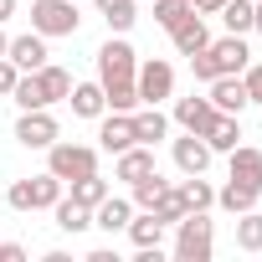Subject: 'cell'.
<instances>
[{"instance_id": "obj_28", "label": "cell", "mask_w": 262, "mask_h": 262, "mask_svg": "<svg viewBox=\"0 0 262 262\" xmlns=\"http://www.w3.org/2000/svg\"><path fill=\"white\" fill-rule=\"evenodd\" d=\"M236 247L242 252H262V211L257 206L236 216Z\"/></svg>"}, {"instance_id": "obj_27", "label": "cell", "mask_w": 262, "mask_h": 262, "mask_svg": "<svg viewBox=\"0 0 262 262\" xmlns=\"http://www.w3.org/2000/svg\"><path fill=\"white\" fill-rule=\"evenodd\" d=\"M108 195H113V190H108V180H103L98 170H93V175H82V180H72V201H82L88 211H93V206H103Z\"/></svg>"}, {"instance_id": "obj_29", "label": "cell", "mask_w": 262, "mask_h": 262, "mask_svg": "<svg viewBox=\"0 0 262 262\" xmlns=\"http://www.w3.org/2000/svg\"><path fill=\"white\" fill-rule=\"evenodd\" d=\"M98 11H103V21H108V31H128L139 16H134V0H98Z\"/></svg>"}, {"instance_id": "obj_35", "label": "cell", "mask_w": 262, "mask_h": 262, "mask_svg": "<svg viewBox=\"0 0 262 262\" xmlns=\"http://www.w3.org/2000/svg\"><path fill=\"white\" fill-rule=\"evenodd\" d=\"M16 77H21V67H16L11 57H0V98H11V88H16Z\"/></svg>"}, {"instance_id": "obj_15", "label": "cell", "mask_w": 262, "mask_h": 262, "mask_svg": "<svg viewBox=\"0 0 262 262\" xmlns=\"http://www.w3.org/2000/svg\"><path fill=\"white\" fill-rule=\"evenodd\" d=\"M206 165H211V144H206L201 134L175 139V170H180V175H206Z\"/></svg>"}, {"instance_id": "obj_10", "label": "cell", "mask_w": 262, "mask_h": 262, "mask_svg": "<svg viewBox=\"0 0 262 262\" xmlns=\"http://www.w3.org/2000/svg\"><path fill=\"white\" fill-rule=\"evenodd\" d=\"M206 88H211L206 98L216 103V113H242V108L252 103V98H247V82H242V72H226V77H211Z\"/></svg>"}, {"instance_id": "obj_3", "label": "cell", "mask_w": 262, "mask_h": 262, "mask_svg": "<svg viewBox=\"0 0 262 262\" xmlns=\"http://www.w3.org/2000/svg\"><path fill=\"white\" fill-rule=\"evenodd\" d=\"M47 170H52L62 185H72V180H82V175L98 170V149H93V144H67V139H57V144L47 149Z\"/></svg>"}, {"instance_id": "obj_32", "label": "cell", "mask_w": 262, "mask_h": 262, "mask_svg": "<svg viewBox=\"0 0 262 262\" xmlns=\"http://www.w3.org/2000/svg\"><path fill=\"white\" fill-rule=\"evenodd\" d=\"M149 211H155V216H160L165 226H175V221L185 216V201H180V190H175V185H165V190H160V201H155Z\"/></svg>"}, {"instance_id": "obj_17", "label": "cell", "mask_w": 262, "mask_h": 262, "mask_svg": "<svg viewBox=\"0 0 262 262\" xmlns=\"http://www.w3.org/2000/svg\"><path fill=\"white\" fill-rule=\"evenodd\" d=\"M118 165H113V180H128V185H134V180H144L149 170H155V149L149 144H128L123 155H113Z\"/></svg>"}, {"instance_id": "obj_26", "label": "cell", "mask_w": 262, "mask_h": 262, "mask_svg": "<svg viewBox=\"0 0 262 262\" xmlns=\"http://www.w3.org/2000/svg\"><path fill=\"white\" fill-rule=\"evenodd\" d=\"M11 103H16V108H52V103H47V93H41V82H36V72H21V77H16Z\"/></svg>"}, {"instance_id": "obj_37", "label": "cell", "mask_w": 262, "mask_h": 262, "mask_svg": "<svg viewBox=\"0 0 262 262\" xmlns=\"http://www.w3.org/2000/svg\"><path fill=\"white\" fill-rule=\"evenodd\" d=\"M190 6H195V16H221L226 0H190Z\"/></svg>"}, {"instance_id": "obj_25", "label": "cell", "mask_w": 262, "mask_h": 262, "mask_svg": "<svg viewBox=\"0 0 262 262\" xmlns=\"http://www.w3.org/2000/svg\"><path fill=\"white\" fill-rule=\"evenodd\" d=\"M231 175L262 185V149H257V144H236V149H231Z\"/></svg>"}, {"instance_id": "obj_36", "label": "cell", "mask_w": 262, "mask_h": 262, "mask_svg": "<svg viewBox=\"0 0 262 262\" xmlns=\"http://www.w3.org/2000/svg\"><path fill=\"white\" fill-rule=\"evenodd\" d=\"M0 262H26V247L21 242H0Z\"/></svg>"}, {"instance_id": "obj_22", "label": "cell", "mask_w": 262, "mask_h": 262, "mask_svg": "<svg viewBox=\"0 0 262 262\" xmlns=\"http://www.w3.org/2000/svg\"><path fill=\"white\" fill-rule=\"evenodd\" d=\"M52 216H57V226H62L67 236H77V231H88V226H93V211H88L82 201H72V195H62V201L52 206Z\"/></svg>"}, {"instance_id": "obj_18", "label": "cell", "mask_w": 262, "mask_h": 262, "mask_svg": "<svg viewBox=\"0 0 262 262\" xmlns=\"http://www.w3.org/2000/svg\"><path fill=\"white\" fill-rule=\"evenodd\" d=\"M165 134H170V118L160 113V103H139V108H134V139L155 149Z\"/></svg>"}, {"instance_id": "obj_21", "label": "cell", "mask_w": 262, "mask_h": 262, "mask_svg": "<svg viewBox=\"0 0 262 262\" xmlns=\"http://www.w3.org/2000/svg\"><path fill=\"white\" fill-rule=\"evenodd\" d=\"M165 221L155 216V211H134V221H128V242L134 247H165Z\"/></svg>"}, {"instance_id": "obj_23", "label": "cell", "mask_w": 262, "mask_h": 262, "mask_svg": "<svg viewBox=\"0 0 262 262\" xmlns=\"http://www.w3.org/2000/svg\"><path fill=\"white\" fill-rule=\"evenodd\" d=\"M36 82H41V93H47V103H67V93H72V72L67 67H36Z\"/></svg>"}, {"instance_id": "obj_16", "label": "cell", "mask_w": 262, "mask_h": 262, "mask_svg": "<svg viewBox=\"0 0 262 262\" xmlns=\"http://www.w3.org/2000/svg\"><path fill=\"white\" fill-rule=\"evenodd\" d=\"M257 195H262V185H257V180H236V175H231V180L216 190V206H221V211H231V216H242V211H252V206H257Z\"/></svg>"}, {"instance_id": "obj_14", "label": "cell", "mask_w": 262, "mask_h": 262, "mask_svg": "<svg viewBox=\"0 0 262 262\" xmlns=\"http://www.w3.org/2000/svg\"><path fill=\"white\" fill-rule=\"evenodd\" d=\"M170 41H175V52H180V57H195V52H206V47H211L206 16H195V11H190V16H185V21L170 31Z\"/></svg>"}, {"instance_id": "obj_39", "label": "cell", "mask_w": 262, "mask_h": 262, "mask_svg": "<svg viewBox=\"0 0 262 262\" xmlns=\"http://www.w3.org/2000/svg\"><path fill=\"white\" fill-rule=\"evenodd\" d=\"M252 31H262V0L252 6Z\"/></svg>"}, {"instance_id": "obj_5", "label": "cell", "mask_w": 262, "mask_h": 262, "mask_svg": "<svg viewBox=\"0 0 262 262\" xmlns=\"http://www.w3.org/2000/svg\"><path fill=\"white\" fill-rule=\"evenodd\" d=\"M6 201L16 206V211H52L57 201H62V180L47 170V175H31V180H16L11 190H6Z\"/></svg>"}, {"instance_id": "obj_31", "label": "cell", "mask_w": 262, "mask_h": 262, "mask_svg": "<svg viewBox=\"0 0 262 262\" xmlns=\"http://www.w3.org/2000/svg\"><path fill=\"white\" fill-rule=\"evenodd\" d=\"M165 185H170V180H165V175H160V170H149V175H144V180H134V195H128V201H134V206H139V211H149V206H155V201H160V190H165Z\"/></svg>"}, {"instance_id": "obj_19", "label": "cell", "mask_w": 262, "mask_h": 262, "mask_svg": "<svg viewBox=\"0 0 262 262\" xmlns=\"http://www.w3.org/2000/svg\"><path fill=\"white\" fill-rule=\"evenodd\" d=\"M67 103H72V113H77V118H103V113H108V98H103V82H72Z\"/></svg>"}, {"instance_id": "obj_41", "label": "cell", "mask_w": 262, "mask_h": 262, "mask_svg": "<svg viewBox=\"0 0 262 262\" xmlns=\"http://www.w3.org/2000/svg\"><path fill=\"white\" fill-rule=\"evenodd\" d=\"M0 201H6V190H0Z\"/></svg>"}, {"instance_id": "obj_4", "label": "cell", "mask_w": 262, "mask_h": 262, "mask_svg": "<svg viewBox=\"0 0 262 262\" xmlns=\"http://www.w3.org/2000/svg\"><path fill=\"white\" fill-rule=\"evenodd\" d=\"M82 16H77V0H31V31L41 36H77Z\"/></svg>"}, {"instance_id": "obj_24", "label": "cell", "mask_w": 262, "mask_h": 262, "mask_svg": "<svg viewBox=\"0 0 262 262\" xmlns=\"http://www.w3.org/2000/svg\"><path fill=\"white\" fill-rule=\"evenodd\" d=\"M175 190H180L185 211H211V206H216V190H211V185H206L201 175H185V180H180Z\"/></svg>"}, {"instance_id": "obj_9", "label": "cell", "mask_w": 262, "mask_h": 262, "mask_svg": "<svg viewBox=\"0 0 262 262\" xmlns=\"http://www.w3.org/2000/svg\"><path fill=\"white\" fill-rule=\"evenodd\" d=\"M128 144H139L134 139V113H103V123H98V149H108V155H123Z\"/></svg>"}, {"instance_id": "obj_34", "label": "cell", "mask_w": 262, "mask_h": 262, "mask_svg": "<svg viewBox=\"0 0 262 262\" xmlns=\"http://www.w3.org/2000/svg\"><path fill=\"white\" fill-rule=\"evenodd\" d=\"M242 82H247V98H252V103H262V62H247Z\"/></svg>"}, {"instance_id": "obj_7", "label": "cell", "mask_w": 262, "mask_h": 262, "mask_svg": "<svg viewBox=\"0 0 262 262\" xmlns=\"http://www.w3.org/2000/svg\"><path fill=\"white\" fill-rule=\"evenodd\" d=\"M16 139H21L26 149H52V144L62 139L52 108H21V118H16Z\"/></svg>"}, {"instance_id": "obj_13", "label": "cell", "mask_w": 262, "mask_h": 262, "mask_svg": "<svg viewBox=\"0 0 262 262\" xmlns=\"http://www.w3.org/2000/svg\"><path fill=\"white\" fill-rule=\"evenodd\" d=\"M175 123L185 128V134H206V128L216 123V103L211 98H180L175 103Z\"/></svg>"}, {"instance_id": "obj_1", "label": "cell", "mask_w": 262, "mask_h": 262, "mask_svg": "<svg viewBox=\"0 0 262 262\" xmlns=\"http://www.w3.org/2000/svg\"><path fill=\"white\" fill-rule=\"evenodd\" d=\"M247 62H252L247 41L226 31L221 41H211L206 52H195V57H190V72H195L201 82H211V77H226V72H247Z\"/></svg>"}, {"instance_id": "obj_8", "label": "cell", "mask_w": 262, "mask_h": 262, "mask_svg": "<svg viewBox=\"0 0 262 262\" xmlns=\"http://www.w3.org/2000/svg\"><path fill=\"white\" fill-rule=\"evenodd\" d=\"M134 88H139V103H165V98L175 93V67H170L165 57H149V62H139Z\"/></svg>"}, {"instance_id": "obj_30", "label": "cell", "mask_w": 262, "mask_h": 262, "mask_svg": "<svg viewBox=\"0 0 262 262\" xmlns=\"http://www.w3.org/2000/svg\"><path fill=\"white\" fill-rule=\"evenodd\" d=\"M221 21H226L231 36H247V31H252V0H226V6H221Z\"/></svg>"}, {"instance_id": "obj_40", "label": "cell", "mask_w": 262, "mask_h": 262, "mask_svg": "<svg viewBox=\"0 0 262 262\" xmlns=\"http://www.w3.org/2000/svg\"><path fill=\"white\" fill-rule=\"evenodd\" d=\"M6 47H11V36H6V31H0V57H6Z\"/></svg>"}, {"instance_id": "obj_11", "label": "cell", "mask_w": 262, "mask_h": 262, "mask_svg": "<svg viewBox=\"0 0 262 262\" xmlns=\"http://www.w3.org/2000/svg\"><path fill=\"white\" fill-rule=\"evenodd\" d=\"M134 201H128V195H108L103 206H93V226L98 231H108V236H118V231H128V221H134Z\"/></svg>"}, {"instance_id": "obj_20", "label": "cell", "mask_w": 262, "mask_h": 262, "mask_svg": "<svg viewBox=\"0 0 262 262\" xmlns=\"http://www.w3.org/2000/svg\"><path fill=\"white\" fill-rule=\"evenodd\" d=\"M206 144H211V155H231L236 144H242V123H236V113H216V123L201 134Z\"/></svg>"}, {"instance_id": "obj_33", "label": "cell", "mask_w": 262, "mask_h": 262, "mask_svg": "<svg viewBox=\"0 0 262 262\" xmlns=\"http://www.w3.org/2000/svg\"><path fill=\"white\" fill-rule=\"evenodd\" d=\"M190 11H195L190 0H155V21H160L165 31H175V26H180V21H185Z\"/></svg>"}, {"instance_id": "obj_6", "label": "cell", "mask_w": 262, "mask_h": 262, "mask_svg": "<svg viewBox=\"0 0 262 262\" xmlns=\"http://www.w3.org/2000/svg\"><path fill=\"white\" fill-rule=\"evenodd\" d=\"M139 72V57H134V47H128L123 36H108L103 47H98V82L108 88V82H128Z\"/></svg>"}, {"instance_id": "obj_12", "label": "cell", "mask_w": 262, "mask_h": 262, "mask_svg": "<svg viewBox=\"0 0 262 262\" xmlns=\"http://www.w3.org/2000/svg\"><path fill=\"white\" fill-rule=\"evenodd\" d=\"M6 57H11V62H16L21 72H36V67H47V36H41V31H26V36H11Z\"/></svg>"}, {"instance_id": "obj_2", "label": "cell", "mask_w": 262, "mask_h": 262, "mask_svg": "<svg viewBox=\"0 0 262 262\" xmlns=\"http://www.w3.org/2000/svg\"><path fill=\"white\" fill-rule=\"evenodd\" d=\"M216 252V221L206 211H185L175 221V257L180 262H211Z\"/></svg>"}, {"instance_id": "obj_38", "label": "cell", "mask_w": 262, "mask_h": 262, "mask_svg": "<svg viewBox=\"0 0 262 262\" xmlns=\"http://www.w3.org/2000/svg\"><path fill=\"white\" fill-rule=\"evenodd\" d=\"M11 16H16V0H0V26H6Z\"/></svg>"}]
</instances>
